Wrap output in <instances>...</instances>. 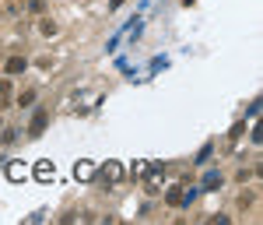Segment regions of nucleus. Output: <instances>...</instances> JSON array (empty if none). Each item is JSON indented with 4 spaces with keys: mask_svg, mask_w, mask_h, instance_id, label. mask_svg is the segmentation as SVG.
<instances>
[{
    "mask_svg": "<svg viewBox=\"0 0 263 225\" xmlns=\"http://www.w3.org/2000/svg\"><path fill=\"white\" fill-rule=\"evenodd\" d=\"M46 127H49V113L46 109H35L32 113V123H28V137H42Z\"/></svg>",
    "mask_w": 263,
    "mask_h": 225,
    "instance_id": "nucleus-1",
    "label": "nucleus"
},
{
    "mask_svg": "<svg viewBox=\"0 0 263 225\" xmlns=\"http://www.w3.org/2000/svg\"><path fill=\"white\" fill-rule=\"evenodd\" d=\"M102 180L112 186V183H120L123 180V162H116V159H109V162L102 165Z\"/></svg>",
    "mask_w": 263,
    "mask_h": 225,
    "instance_id": "nucleus-2",
    "label": "nucleus"
},
{
    "mask_svg": "<svg viewBox=\"0 0 263 225\" xmlns=\"http://www.w3.org/2000/svg\"><path fill=\"white\" fill-rule=\"evenodd\" d=\"M193 197L182 190V186H168V194H165V204H172V207H182V204H190Z\"/></svg>",
    "mask_w": 263,
    "mask_h": 225,
    "instance_id": "nucleus-3",
    "label": "nucleus"
},
{
    "mask_svg": "<svg viewBox=\"0 0 263 225\" xmlns=\"http://www.w3.org/2000/svg\"><path fill=\"white\" fill-rule=\"evenodd\" d=\"M74 180H81V183H91V180H95V162L81 159V162L74 165Z\"/></svg>",
    "mask_w": 263,
    "mask_h": 225,
    "instance_id": "nucleus-4",
    "label": "nucleus"
},
{
    "mask_svg": "<svg viewBox=\"0 0 263 225\" xmlns=\"http://www.w3.org/2000/svg\"><path fill=\"white\" fill-rule=\"evenodd\" d=\"M32 176H35L39 183H49V180H53V162H49V159L35 162V172H32Z\"/></svg>",
    "mask_w": 263,
    "mask_h": 225,
    "instance_id": "nucleus-5",
    "label": "nucleus"
},
{
    "mask_svg": "<svg viewBox=\"0 0 263 225\" xmlns=\"http://www.w3.org/2000/svg\"><path fill=\"white\" fill-rule=\"evenodd\" d=\"M25 67H28V60H25V57H7V63H4V71H7V78H11V74H21Z\"/></svg>",
    "mask_w": 263,
    "mask_h": 225,
    "instance_id": "nucleus-6",
    "label": "nucleus"
},
{
    "mask_svg": "<svg viewBox=\"0 0 263 225\" xmlns=\"http://www.w3.org/2000/svg\"><path fill=\"white\" fill-rule=\"evenodd\" d=\"M57 32H60V28H57V21H53V18H46V14H42V18H39V36H46V39H53Z\"/></svg>",
    "mask_w": 263,
    "mask_h": 225,
    "instance_id": "nucleus-7",
    "label": "nucleus"
},
{
    "mask_svg": "<svg viewBox=\"0 0 263 225\" xmlns=\"http://www.w3.org/2000/svg\"><path fill=\"white\" fill-rule=\"evenodd\" d=\"M7 180H14V183H18V180H25V165H21V162H11V165H7Z\"/></svg>",
    "mask_w": 263,
    "mask_h": 225,
    "instance_id": "nucleus-8",
    "label": "nucleus"
},
{
    "mask_svg": "<svg viewBox=\"0 0 263 225\" xmlns=\"http://www.w3.org/2000/svg\"><path fill=\"white\" fill-rule=\"evenodd\" d=\"M35 95H39L35 88H28V92H21V95H18V106H21V109H28V106L35 102Z\"/></svg>",
    "mask_w": 263,
    "mask_h": 225,
    "instance_id": "nucleus-9",
    "label": "nucleus"
},
{
    "mask_svg": "<svg viewBox=\"0 0 263 225\" xmlns=\"http://www.w3.org/2000/svg\"><path fill=\"white\" fill-rule=\"evenodd\" d=\"M0 141L14 144V141H18V130H14V127H0Z\"/></svg>",
    "mask_w": 263,
    "mask_h": 225,
    "instance_id": "nucleus-10",
    "label": "nucleus"
},
{
    "mask_svg": "<svg viewBox=\"0 0 263 225\" xmlns=\"http://www.w3.org/2000/svg\"><path fill=\"white\" fill-rule=\"evenodd\" d=\"M203 186H207V190H218V186H221V172H207V176H203Z\"/></svg>",
    "mask_w": 263,
    "mask_h": 225,
    "instance_id": "nucleus-11",
    "label": "nucleus"
},
{
    "mask_svg": "<svg viewBox=\"0 0 263 225\" xmlns=\"http://www.w3.org/2000/svg\"><path fill=\"white\" fill-rule=\"evenodd\" d=\"M7 102H11V81L0 78V106H7Z\"/></svg>",
    "mask_w": 263,
    "mask_h": 225,
    "instance_id": "nucleus-12",
    "label": "nucleus"
},
{
    "mask_svg": "<svg viewBox=\"0 0 263 225\" xmlns=\"http://www.w3.org/2000/svg\"><path fill=\"white\" fill-rule=\"evenodd\" d=\"M253 201H256V194H253V190H242V194H239V207H253Z\"/></svg>",
    "mask_w": 263,
    "mask_h": 225,
    "instance_id": "nucleus-13",
    "label": "nucleus"
},
{
    "mask_svg": "<svg viewBox=\"0 0 263 225\" xmlns=\"http://www.w3.org/2000/svg\"><path fill=\"white\" fill-rule=\"evenodd\" d=\"M25 11H32V14H46V0H28Z\"/></svg>",
    "mask_w": 263,
    "mask_h": 225,
    "instance_id": "nucleus-14",
    "label": "nucleus"
},
{
    "mask_svg": "<svg viewBox=\"0 0 263 225\" xmlns=\"http://www.w3.org/2000/svg\"><path fill=\"white\" fill-rule=\"evenodd\" d=\"M4 11H7V14H21V11H25V0H7Z\"/></svg>",
    "mask_w": 263,
    "mask_h": 225,
    "instance_id": "nucleus-15",
    "label": "nucleus"
},
{
    "mask_svg": "<svg viewBox=\"0 0 263 225\" xmlns=\"http://www.w3.org/2000/svg\"><path fill=\"white\" fill-rule=\"evenodd\" d=\"M246 134V123H235V127H232V130H228V137H232V141H239V137H242Z\"/></svg>",
    "mask_w": 263,
    "mask_h": 225,
    "instance_id": "nucleus-16",
    "label": "nucleus"
},
{
    "mask_svg": "<svg viewBox=\"0 0 263 225\" xmlns=\"http://www.w3.org/2000/svg\"><path fill=\"white\" fill-rule=\"evenodd\" d=\"M120 4H123V0H109V7H112V11H116V7H120Z\"/></svg>",
    "mask_w": 263,
    "mask_h": 225,
    "instance_id": "nucleus-17",
    "label": "nucleus"
},
{
    "mask_svg": "<svg viewBox=\"0 0 263 225\" xmlns=\"http://www.w3.org/2000/svg\"><path fill=\"white\" fill-rule=\"evenodd\" d=\"M0 127H4V120H0Z\"/></svg>",
    "mask_w": 263,
    "mask_h": 225,
    "instance_id": "nucleus-18",
    "label": "nucleus"
}]
</instances>
